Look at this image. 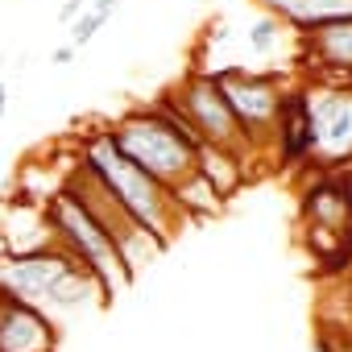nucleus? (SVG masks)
Masks as SVG:
<instances>
[{
  "mask_svg": "<svg viewBox=\"0 0 352 352\" xmlns=\"http://www.w3.org/2000/svg\"><path fill=\"white\" fill-rule=\"evenodd\" d=\"M58 323L17 298L0 294V352H54Z\"/></svg>",
  "mask_w": 352,
  "mask_h": 352,
  "instance_id": "nucleus-11",
  "label": "nucleus"
},
{
  "mask_svg": "<svg viewBox=\"0 0 352 352\" xmlns=\"http://www.w3.org/2000/svg\"><path fill=\"white\" fill-rule=\"evenodd\" d=\"M5 63H9V58H5V54H0V79H5Z\"/></svg>",
  "mask_w": 352,
  "mask_h": 352,
  "instance_id": "nucleus-23",
  "label": "nucleus"
},
{
  "mask_svg": "<svg viewBox=\"0 0 352 352\" xmlns=\"http://www.w3.org/2000/svg\"><path fill=\"white\" fill-rule=\"evenodd\" d=\"M63 191H71V195L91 212V220L112 236V245L120 249V257H124V265H129L133 278L141 274L145 261H153L157 253H166V249H162V245H157V241H153V236H149V232H145V228H141V224H137V220H133V216H129V212H124V208H120L100 183H96V174H91L79 157L67 166Z\"/></svg>",
  "mask_w": 352,
  "mask_h": 352,
  "instance_id": "nucleus-8",
  "label": "nucleus"
},
{
  "mask_svg": "<svg viewBox=\"0 0 352 352\" xmlns=\"http://www.w3.org/2000/svg\"><path fill=\"white\" fill-rule=\"evenodd\" d=\"M91 174H96V183L162 245V249H170L174 241H179V232L187 228V220H183V212L174 208V199H170V191L162 187V183H153L145 170H137L116 145H112V137H108V129H96V133H87L83 137V145H79V153H75Z\"/></svg>",
  "mask_w": 352,
  "mask_h": 352,
  "instance_id": "nucleus-1",
  "label": "nucleus"
},
{
  "mask_svg": "<svg viewBox=\"0 0 352 352\" xmlns=\"http://www.w3.org/2000/svg\"><path fill=\"white\" fill-rule=\"evenodd\" d=\"M108 137L112 145L137 166L145 170L153 183H162L166 191L174 183H183L187 174H195V157H199V145L191 137H183L170 120H162L149 104L141 108H129L124 116H116L108 124Z\"/></svg>",
  "mask_w": 352,
  "mask_h": 352,
  "instance_id": "nucleus-4",
  "label": "nucleus"
},
{
  "mask_svg": "<svg viewBox=\"0 0 352 352\" xmlns=\"http://www.w3.org/2000/svg\"><path fill=\"white\" fill-rule=\"evenodd\" d=\"M298 63L302 79H352V21L323 25L315 34L298 38Z\"/></svg>",
  "mask_w": 352,
  "mask_h": 352,
  "instance_id": "nucleus-10",
  "label": "nucleus"
},
{
  "mask_svg": "<svg viewBox=\"0 0 352 352\" xmlns=\"http://www.w3.org/2000/svg\"><path fill=\"white\" fill-rule=\"evenodd\" d=\"M42 212H46V224H50L54 245H58L63 253H71V257L96 278V286L104 290V302H112L116 294H124V290L133 286V274H129L120 249L112 245V236L91 220V212H87L71 191L58 187V195H50V199L42 204Z\"/></svg>",
  "mask_w": 352,
  "mask_h": 352,
  "instance_id": "nucleus-3",
  "label": "nucleus"
},
{
  "mask_svg": "<svg viewBox=\"0 0 352 352\" xmlns=\"http://www.w3.org/2000/svg\"><path fill=\"white\" fill-rule=\"evenodd\" d=\"M311 352H340V348H336V344H331V340H327V336H319V340H315V348H311Z\"/></svg>",
  "mask_w": 352,
  "mask_h": 352,
  "instance_id": "nucleus-21",
  "label": "nucleus"
},
{
  "mask_svg": "<svg viewBox=\"0 0 352 352\" xmlns=\"http://www.w3.org/2000/svg\"><path fill=\"white\" fill-rule=\"evenodd\" d=\"M75 58H79V50H75L71 42H63V46H54V50H50V63H54V67H71Z\"/></svg>",
  "mask_w": 352,
  "mask_h": 352,
  "instance_id": "nucleus-19",
  "label": "nucleus"
},
{
  "mask_svg": "<svg viewBox=\"0 0 352 352\" xmlns=\"http://www.w3.org/2000/svg\"><path fill=\"white\" fill-rule=\"evenodd\" d=\"M9 112V79H0V120Z\"/></svg>",
  "mask_w": 352,
  "mask_h": 352,
  "instance_id": "nucleus-20",
  "label": "nucleus"
},
{
  "mask_svg": "<svg viewBox=\"0 0 352 352\" xmlns=\"http://www.w3.org/2000/svg\"><path fill=\"white\" fill-rule=\"evenodd\" d=\"M170 199H174V208L183 212V220H187V224L208 220V216H216V212L224 208V199L212 191V183L204 179L199 170H195V174H187L183 183H174V187H170Z\"/></svg>",
  "mask_w": 352,
  "mask_h": 352,
  "instance_id": "nucleus-13",
  "label": "nucleus"
},
{
  "mask_svg": "<svg viewBox=\"0 0 352 352\" xmlns=\"http://www.w3.org/2000/svg\"><path fill=\"white\" fill-rule=\"evenodd\" d=\"M0 294L17 298L50 319L58 311H83L91 302H104V290L96 286V278L58 245L25 257H5L0 261Z\"/></svg>",
  "mask_w": 352,
  "mask_h": 352,
  "instance_id": "nucleus-2",
  "label": "nucleus"
},
{
  "mask_svg": "<svg viewBox=\"0 0 352 352\" xmlns=\"http://www.w3.org/2000/svg\"><path fill=\"white\" fill-rule=\"evenodd\" d=\"M336 183H340V195H344V208H348V228H352V166L336 170Z\"/></svg>",
  "mask_w": 352,
  "mask_h": 352,
  "instance_id": "nucleus-16",
  "label": "nucleus"
},
{
  "mask_svg": "<svg viewBox=\"0 0 352 352\" xmlns=\"http://www.w3.org/2000/svg\"><path fill=\"white\" fill-rule=\"evenodd\" d=\"M220 91L245 133V145L257 162H270V133L278 120V104H282V71H249V67H228L216 71Z\"/></svg>",
  "mask_w": 352,
  "mask_h": 352,
  "instance_id": "nucleus-6",
  "label": "nucleus"
},
{
  "mask_svg": "<svg viewBox=\"0 0 352 352\" xmlns=\"http://www.w3.org/2000/svg\"><path fill=\"white\" fill-rule=\"evenodd\" d=\"M340 327H344V336H327V340H331L340 352H352V302H348V315H344V323H340Z\"/></svg>",
  "mask_w": 352,
  "mask_h": 352,
  "instance_id": "nucleus-18",
  "label": "nucleus"
},
{
  "mask_svg": "<svg viewBox=\"0 0 352 352\" xmlns=\"http://www.w3.org/2000/svg\"><path fill=\"white\" fill-rule=\"evenodd\" d=\"M83 9H87V0H63V5H58V25H71Z\"/></svg>",
  "mask_w": 352,
  "mask_h": 352,
  "instance_id": "nucleus-17",
  "label": "nucleus"
},
{
  "mask_svg": "<svg viewBox=\"0 0 352 352\" xmlns=\"http://www.w3.org/2000/svg\"><path fill=\"white\" fill-rule=\"evenodd\" d=\"M336 282H340V286H344V290L352 294V265H348V274H344V278H336Z\"/></svg>",
  "mask_w": 352,
  "mask_h": 352,
  "instance_id": "nucleus-22",
  "label": "nucleus"
},
{
  "mask_svg": "<svg viewBox=\"0 0 352 352\" xmlns=\"http://www.w3.org/2000/svg\"><path fill=\"white\" fill-rule=\"evenodd\" d=\"M108 21H112V17H104V13H96V9L87 5V9L67 25V42H71L75 50H83V46H91V42H96V34H100Z\"/></svg>",
  "mask_w": 352,
  "mask_h": 352,
  "instance_id": "nucleus-15",
  "label": "nucleus"
},
{
  "mask_svg": "<svg viewBox=\"0 0 352 352\" xmlns=\"http://www.w3.org/2000/svg\"><path fill=\"white\" fill-rule=\"evenodd\" d=\"M307 129H311V170L352 166V79H302Z\"/></svg>",
  "mask_w": 352,
  "mask_h": 352,
  "instance_id": "nucleus-5",
  "label": "nucleus"
},
{
  "mask_svg": "<svg viewBox=\"0 0 352 352\" xmlns=\"http://www.w3.org/2000/svg\"><path fill=\"white\" fill-rule=\"evenodd\" d=\"M270 162L278 170H286V174L311 170V129H307L302 83H286L282 87L278 120H274V133H270Z\"/></svg>",
  "mask_w": 352,
  "mask_h": 352,
  "instance_id": "nucleus-9",
  "label": "nucleus"
},
{
  "mask_svg": "<svg viewBox=\"0 0 352 352\" xmlns=\"http://www.w3.org/2000/svg\"><path fill=\"white\" fill-rule=\"evenodd\" d=\"M166 96L174 100V108L183 112V120L191 124V133L199 137V145L241 153V157H249V166L257 162V157L249 153V145H245V133H241V124H236V116H232L224 91H220L216 71H191L183 83H174Z\"/></svg>",
  "mask_w": 352,
  "mask_h": 352,
  "instance_id": "nucleus-7",
  "label": "nucleus"
},
{
  "mask_svg": "<svg viewBox=\"0 0 352 352\" xmlns=\"http://www.w3.org/2000/svg\"><path fill=\"white\" fill-rule=\"evenodd\" d=\"M195 170L204 174V179L212 183V191L228 204L249 179H253V166L249 157L241 153H228V149H212V145H199V157H195Z\"/></svg>",
  "mask_w": 352,
  "mask_h": 352,
  "instance_id": "nucleus-12",
  "label": "nucleus"
},
{
  "mask_svg": "<svg viewBox=\"0 0 352 352\" xmlns=\"http://www.w3.org/2000/svg\"><path fill=\"white\" fill-rule=\"evenodd\" d=\"M290 30L278 21V17H270V13H261L249 30H245V42H249V50L253 54H274L278 46H282V38H286Z\"/></svg>",
  "mask_w": 352,
  "mask_h": 352,
  "instance_id": "nucleus-14",
  "label": "nucleus"
}]
</instances>
